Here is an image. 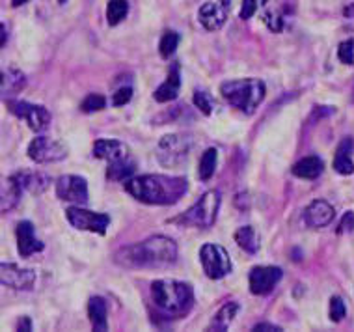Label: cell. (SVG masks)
Segmentation results:
<instances>
[{
    "label": "cell",
    "mask_w": 354,
    "mask_h": 332,
    "mask_svg": "<svg viewBox=\"0 0 354 332\" xmlns=\"http://www.w3.org/2000/svg\"><path fill=\"white\" fill-rule=\"evenodd\" d=\"M187 189H189V181L185 178L159 176V174L133 176L125 181V191L142 203H149V205H171L187 194Z\"/></svg>",
    "instance_id": "cell-1"
},
{
    "label": "cell",
    "mask_w": 354,
    "mask_h": 332,
    "mask_svg": "<svg viewBox=\"0 0 354 332\" xmlns=\"http://www.w3.org/2000/svg\"><path fill=\"white\" fill-rule=\"evenodd\" d=\"M177 245L176 241L165 235H153L149 239L136 245L123 246L116 254V261L123 267L133 269H155L176 264Z\"/></svg>",
    "instance_id": "cell-2"
},
{
    "label": "cell",
    "mask_w": 354,
    "mask_h": 332,
    "mask_svg": "<svg viewBox=\"0 0 354 332\" xmlns=\"http://www.w3.org/2000/svg\"><path fill=\"white\" fill-rule=\"evenodd\" d=\"M151 299L157 312L168 320L183 317L194 304L192 288L176 280H155L151 284Z\"/></svg>",
    "instance_id": "cell-3"
},
{
    "label": "cell",
    "mask_w": 354,
    "mask_h": 332,
    "mask_svg": "<svg viewBox=\"0 0 354 332\" xmlns=\"http://www.w3.org/2000/svg\"><path fill=\"white\" fill-rule=\"evenodd\" d=\"M222 98L235 109L245 114H254L256 109L263 103L267 88L265 82L259 79H239L224 82L220 86Z\"/></svg>",
    "instance_id": "cell-4"
},
{
    "label": "cell",
    "mask_w": 354,
    "mask_h": 332,
    "mask_svg": "<svg viewBox=\"0 0 354 332\" xmlns=\"http://www.w3.org/2000/svg\"><path fill=\"white\" fill-rule=\"evenodd\" d=\"M220 208V192L209 191L205 192L198 202L185 211L179 216L174 219V224H181V226L189 228H211L216 221V213Z\"/></svg>",
    "instance_id": "cell-5"
},
{
    "label": "cell",
    "mask_w": 354,
    "mask_h": 332,
    "mask_svg": "<svg viewBox=\"0 0 354 332\" xmlns=\"http://www.w3.org/2000/svg\"><path fill=\"white\" fill-rule=\"evenodd\" d=\"M192 149V138L189 135H174L162 136L157 144V159L165 168H176L183 165Z\"/></svg>",
    "instance_id": "cell-6"
},
{
    "label": "cell",
    "mask_w": 354,
    "mask_h": 332,
    "mask_svg": "<svg viewBox=\"0 0 354 332\" xmlns=\"http://www.w3.org/2000/svg\"><path fill=\"white\" fill-rule=\"evenodd\" d=\"M200 261H202L205 275L213 280H220L232 271L230 254L224 246L220 245H211V243L203 245L202 250H200Z\"/></svg>",
    "instance_id": "cell-7"
},
{
    "label": "cell",
    "mask_w": 354,
    "mask_h": 332,
    "mask_svg": "<svg viewBox=\"0 0 354 332\" xmlns=\"http://www.w3.org/2000/svg\"><path fill=\"white\" fill-rule=\"evenodd\" d=\"M6 105L13 116L23 118L28 123V127L36 133H43L50 125V112L45 107L32 105L21 99H10L6 101Z\"/></svg>",
    "instance_id": "cell-8"
},
{
    "label": "cell",
    "mask_w": 354,
    "mask_h": 332,
    "mask_svg": "<svg viewBox=\"0 0 354 332\" xmlns=\"http://www.w3.org/2000/svg\"><path fill=\"white\" fill-rule=\"evenodd\" d=\"M69 224L77 230H84V232H93V234L104 235L106 228L110 224V216L104 213H95V211H88L84 208L73 205L68 208L66 211Z\"/></svg>",
    "instance_id": "cell-9"
},
{
    "label": "cell",
    "mask_w": 354,
    "mask_h": 332,
    "mask_svg": "<svg viewBox=\"0 0 354 332\" xmlns=\"http://www.w3.org/2000/svg\"><path fill=\"white\" fill-rule=\"evenodd\" d=\"M28 157L34 163L45 165V163H58L68 157V149L62 146L60 142L50 140L47 136H37L28 146Z\"/></svg>",
    "instance_id": "cell-10"
},
{
    "label": "cell",
    "mask_w": 354,
    "mask_h": 332,
    "mask_svg": "<svg viewBox=\"0 0 354 332\" xmlns=\"http://www.w3.org/2000/svg\"><path fill=\"white\" fill-rule=\"evenodd\" d=\"M0 280L4 286L19 291H30L36 286V273L32 269H21L15 264H0Z\"/></svg>",
    "instance_id": "cell-11"
},
{
    "label": "cell",
    "mask_w": 354,
    "mask_h": 332,
    "mask_svg": "<svg viewBox=\"0 0 354 332\" xmlns=\"http://www.w3.org/2000/svg\"><path fill=\"white\" fill-rule=\"evenodd\" d=\"M56 194L64 202L82 205L88 202V183L80 176H64L56 181Z\"/></svg>",
    "instance_id": "cell-12"
},
{
    "label": "cell",
    "mask_w": 354,
    "mask_h": 332,
    "mask_svg": "<svg viewBox=\"0 0 354 332\" xmlns=\"http://www.w3.org/2000/svg\"><path fill=\"white\" fill-rule=\"evenodd\" d=\"M283 277L280 267H254L250 271V291L254 295H269Z\"/></svg>",
    "instance_id": "cell-13"
},
{
    "label": "cell",
    "mask_w": 354,
    "mask_h": 332,
    "mask_svg": "<svg viewBox=\"0 0 354 332\" xmlns=\"http://www.w3.org/2000/svg\"><path fill=\"white\" fill-rule=\"evenodd\" d=\"M15 237H17V250L23 258H30L32 254L43 250V243L36 237V230L30 221L19 222Z\"/></svg>",
    "instance_id": "cell-14"
},
{
    "label": "cell",
    "mask_w": 354,
    "mask_h": 332,
    "mask_svg": "<svg viewBox=\"0 0 354 332\" xmlns=\"http://www.w3.org/2000/svg\"><path fill=\"white\" fill-rule=\"evenodd\" d=\"M336 211L326 200H313L304 211L306 224L312 228H324L334 221Z\"/></svg>",
    "instance_id": "cell-15"
},
{
    "label": "cell",
    "mask_w": 354,
    "mask_h": 332,
    "mask_svg": "<svg viewBox=\"0 0 354 332\" xmlns=\"http://www.w3.org/2000/svg\"><path fill=\"white\" fill-rule=\"evenodd\" d=\"M227 6L216 4V2H205L198 10V21L202 23L205 30H218L227 19Z\"/></svg>",
    "instance_id": "cell-16"
},
{
    "label": "cell",
    "mask_w": 354,
    "mask_h": 332,
    "mask_svg": "<svg viewBox=\"0 0 354 332\" xmlns=\"http://www.w3.org/2000/svg\"><path fill=\"white\" fill-rule=\"evenodd\" d=\"M179 90H181V69H179V64L174 62L170 66V71H168V77L155 90L153 98H155V101H159V103H168V101H174L177 98Z\"/></svg>",
    "instance_id": "cell-17"
},
{
    "label": "cell",
    "mask_w": 354,
    "mask_h": 332,
    "mask_svg": "<svg viewBox=\"0 0 354 332\" xmlns=\"http://www.w3.org/2000/svg\"><path fill=\"white\" fill-rule=\"evenodd\" d=\"M26 86V77L21 69L8 68L2 71V99L10 101Z\"/></svg>",
    "instance_id": "cell-18"
},
{
    "label": "cell",
    "mask_w": 354,
    "mask_h": 332,
    "mask_svg": "<svg viewBox=\"0 0 354 332\" xmlns=\"http://www.w3.org/2000/svg\"><path fill=\"white\" fill-rule=\"evenodd\" d=\"M88 315L92 321V329L95 332L106 331V323H109V306L103 297H92L88 301Z\"/></svg>",
    "instance_id": "cell-19"
},
{
    "label": "cell",
    "mask_w": 354,
    "mask_h": 332,
    "mask_svg": "<svg viewBox=\"0 0 354 332\" xmlns=\"http://www.w3.org/2000/svg\"><path fill=\"white\" fill-rule=\"evenodd\" d=\"M324 170V163L321 157L317 155H310V157H304V159H300L299 163H295L293 168H291V172L297 178L302 179H317Z\"/></svg>",
    "instance_id": "cell-20"
},
{
    "label": "cell",
    "mask_w": 354,
    "mask_h": 332,
    "mask_svg": "<svg viewBox=\"0 0 354 332\" xmlns=\"http://www.w3.org/2000/svg\"><path fill=\"white\" fill-rule=\"evenodd\" d=\"M353 138H343L336 149L334 157V170L342 176H351L354 172V165L351 155H353Z\"/></svg>",
    "instance_id": "cell-21"
},
{
    "label": "cell",
    "mask_w": 354,
    "mask_h": 332,
    "mask_svg": "<svg viewBox=\"0 0 354 332\" xmlns=\"http://www.w3.org/2000/svg\"><path fill=\"white\" fill-rule=\"evenodd\" d=\"M23 191L25 189H23V185H21V181H19L15 174L2 181V213L12 211L17 205Z\"/></svg>",
    "instance_id": "cell-22"
},
{
    "label": "cell",
    "mask_w": 354,
    "mask_h": 332,
    "mask_svg": "<svg viewBox=\"0 0 354 332\" xmlns=\"http://www.w3.org/2000/svg\"><path fill=\"white\" fill-rule=\"evenodd\" d=\"M136 172V163L133 157L129 155H123L120 159L110 160L109 170H106V176L109 179H114V181H127L129 178H133V174Z\"/></svg>",
    "instance_id": "cell-23"
},
{
    "label": "cell",
    "mask_w": 354,
    "mask_h": 332,
    "mask_svg": "<svg viewBox=\"0 0 354 332\" xmlns=\"http://www.w3.org/2000/svg\"><path fill=\"white\" fill-rule=\"evenodd\" d=\"M15 176L23 185V189L30 191L32 194H41L50 185V178L43 172H17Z\"/></svg>",
    "instance_id": "cell-24"
},
{
    "label": "cell",
    "mask_w": 354,
    "mask_h": 332,
    "mask_svg": "<svg viewBox=\"0 0 354 332\" xmlns=\"http://www.w3.org/2000/svg\"><path fill=\"white\" fill-rule=\"evenodd\" d=\"M93 155L103 160H116L123 155H127L125 144L120 140H97L93 144Z\"/></svg>",
    "instance_id": "cell-25"
},
{
    "label": "cell",
    "mask_w": 354,
    "mask_h": 332,
    "mask_svg": "<svg viewBox=\"0 0 354 332\" xmlns=\"http://www.w3.org/2000/svg\"><path fill=\"white\" fill-rule=\"evenodd\" d=\"M235 241L248 254H256L259 250V235L256 234V230L252 226L239 228L235 232Z\"/></svg>",
    "instance_id": "cell-26"
},
{
    "label": "cell",
    "mask_w": 354,
    "mask_h": 332,
    "mask_svg": "<svg viewBox=\"0 0 354 332\" xmlns=\"http://www.w3.org/2000/svg\"><path fill=\"white\" fill-rule=\"evenodd\" d=\"M237 312H239L237 302H227V304H224V306L218 310V314L214 315L213 325L209 326V331H220V332L227 331V326H230V323L233 321V317L237 315Z\"/></svg>",
    "instance_id": "cell-27"
},
{
    "label": "cell",
    "mask_w": 354,
    "mask_h": 332,
    "mask_svg": "<svg viewBox=\"0 0 354 332\" xmlns=\"http://www.w3.org/2000/svg\"><path fill=\"white\" fill-rule=\"evenodd\" d=\"M216 149L209 148L203 151L202 159H200V166H198V178L202 179V181H207V179L213 178L214 168H216Z\"/></svg>",
    "instance_id": "cell-28"
},
{
    "label": "cell",
    "mask_w": 354,
    "mask_h": 332,
    "mask_svg": "<svg viewBox=\"0 0 354 332\" xmlns=\"http://www.w3.org/2000/svg\"><path fill=\"white\" fill-rule=\"evenodd\" d=\"M129 4L127 0H110L106 6V21L110 26H116L127 17Z\"/></svg>",
    "instance_id": "cell-29"
},
{
    "label": "cell",
    "mask_w": 354,
    "mask_h": 332,
    "mask_svg": "<svg viewBox=\"0 0 354 332\" xmlns=\"http://www.w3.org/2000/svg\"><path fill=\"white\" fill-rule=\"evenodd\" d=\"M177 45H179V34H177V32H166L165 36L160 37V56H162V58H170V56L176 53Z\"/></svg>",
    "instance_id": "cell-30"
},
{
    "label": "cell",
    "mask_w": 354,
    "mask_h": 332,
    "mask_svg": "<svg viewBox=\"0 0 354 332\" xmlns=\"http://www.w3.org/2000/svg\"><path fill=\"white\" fill-rule=\"evenodd\" d=\"M345 315H347V306L342 297H332L330 299V320L334 323H339L342 320H345Z\"/></svg>",
    "instance_id": "cell-31"
},
{
    "label": "cell",
    "mask_w": 354,
    "mask_h": 332,
    "mask_svg": "<svg viewBox=\"0 0 354 332\" xmlns=\"http://www.w3.org/2000/svg\"><path fill=\"white\" fill-rule=\"evenodd\" d=\"M104 107H106V99L103 95H99V93H92V95H88V98L80 103V109L84 112H97L103 111Z\"/></svg>",
    "instance_id": "cell-32"
},
{
    "label": "cell",
    "mask_w": 354,
    "mask_h": 332,
    "mask_svg": "<svg viewBox=\"0 0 354 332\" xmlns=\"http://www.w3.org/2000/svg\"><path fill=\"white\" fill-rule=\"evenodd\" d=\"M337 58H339L342 64H347V66H353L354 68V37L353 39L343 42V44L337 47Z\"/></svg>",
    "instance_id": "cell-33"
},
{
    "label": "cell",
    "mask_w": 354,
    "mask_h": 332,
    "mask_svg": "<svg viewBox=\"0 0 354 332\" xmlns=\"http://www.w3.org/2000/svg\"><path fill=\"white\" fill-rule=\"evenodd\" d=\"M194 103L205 116H209L213 112V99L207 92H194Z\"/></svg>",
    "instance_id": "cell-34"
},
{
    "label": "cell",
    "mask_w": 354,
    "mask_h": 332,
    "mask_svg": "<svg viewBox=\"0 0 354 332\" xmlns=\"http://www.w3.org/2000/svg\"><path fill=\"white\" fill-rule=\"evenodd\" d=\"M263 4H265V0H243V6H241L239 17L241 19L254 17L257 10H259V6H263Z\"/></svg>",
    "instance_id": "cell-35"
},
{
    "label": "cell",
    "mask_w": 354,
    "mask_h": 332,
    "mask_svg": "<svg viewBox=\"0 0 354 332\" xmlns=\"http://www.w3.org/2000/svg\"><path fill=\"white\" fill-rule=\"evenodd\" d=\"M131 98H133V88H131V86L118 88L116 93L112 95V105H114V107L127 105L129 101H131Z\"/></svg>",
    "instance_id": "cell-36"
},
{
    "label": "cell",
    "mask_w": 354,
    "mask_h": 332,
    "mask_svg": "<svg viewBox=\"0 0 354 332\" xmlns=\"http://www.w3.org/2000/svg\"><path fill=\"white\" fill-rule=\"evenodd\" d=\"M354 230V213L353 211H347L343 215L339 226H337V234H351Z\"/></svg>",
    "instance_id": "cell-37"
},
{
    "label": "cell",
    "mask_w": 354,
    "mask_h": 332,
    "mask_svg": "<svg viewBox=\"0 0 354 332\" xmlns=\"http://www.w3.org/2000/svg\"><path fill=\"white\" fill-rule=\"evenodd\" d=\"M254 332H281V326L272 325V323H259L254 326Z\"/></svg>",
    "instance_id": "cell-38"
},
{
    "label": "cell",
    "mask_w": 354,
    "mask_h": 332,
    "mask_svg": "<svg viewBox=\"0 0 354 332\" xmlns=\"http://www.w3.org/2000/svg\"><path fill=\"white\" fill-rule=\"evenodd\" d=\"M17 331L30 332V331H32V321H30V317H21V320H19Z\"/></svg>",
    "instance_id": "cell-39"
},
{
    "label": "cell",
    "mask_w": 354,
    "mask_h": 332,
    "mask_svg": "<svg viewBox=\"0 0 354 332\" xmlns=\"http://www.w3.org/2000/svg\"><path fill=\"white\" fill-rule=\"evenodd\" d=\"M2 45H6V26H4V23H2Z\"/></svg>",
    "instance_id": "cell-40"
},
{
    "label": "cell",
    "mask_w": 354,
    "mask_h": 332,
    "mask_svg": "<svg viewBox=\"0 0 354 332\" xmlns=\"http://www.w3.org/2000/svg\"><path fill=\"white\" fill-rule=\"evenodd\" d=\"M25 2H28V0H12L13 6H21V4H25Z\"/></svg>",
    "instance_id": "cell-41"
},
{
    "label": "cell",
    "mask_w": 354,
    "mask_h": 332,
    "mask_svg": "<svg viewBox=\"0 0 354 332\" xmlns=\"http://www.w3.org/2000/svg\"><path fill=\"white\" fill-rule=\"evenodd\" d=\"M230 2H232V0H222V4H224V6H230Z\"/></svg>",
    "instance_id": "cell-42"
},
{
    "label": "cell",
    "mask_w": 354,
    "mask_h": 332,
    "mask_svg": "<svg viewBox=\"0 0 354 332\" xmlns=\"http://www.w3.org/2000/svg\"><path fill=\"white\" fill-rule=\"evenodd\" d=\"M58 2H60V4H66V2H68V0H58Z\"/></svg>",
    "instance_id": "cell-43"
}]
</instances>
